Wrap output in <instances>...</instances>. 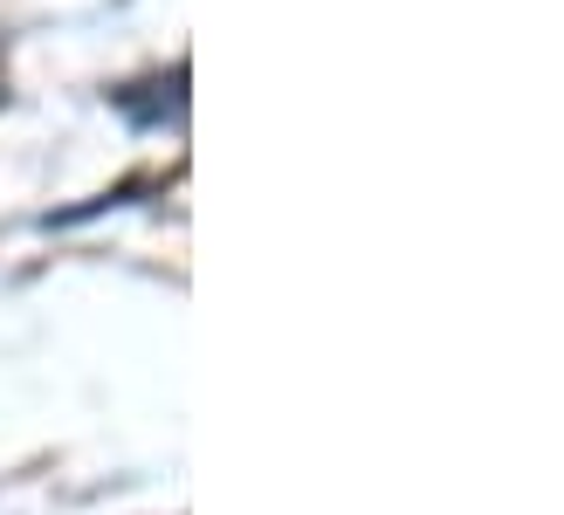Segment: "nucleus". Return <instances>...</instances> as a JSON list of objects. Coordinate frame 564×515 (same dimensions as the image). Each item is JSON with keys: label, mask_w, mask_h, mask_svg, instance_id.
<instances>
[]
</instances>
